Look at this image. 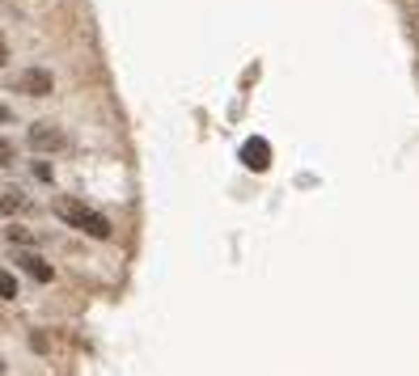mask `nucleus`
Instances as JSON below:
<instances>
[{
    "mask_svg": "<svg viewBox=\"0 0 419 376\" xmlns=\"http://www.w3.org/2000/svg\"><path fill=\"white\" fill-rule=\"evenodd\" d=\"M9 165H13V144L0 140V170H9Z\"/></svg>",
    "mask_w": 419,
    "mask_h": 376,
    "instance_id": "6e6552de",
    "label": "nucleus"
},
{
    "mask_svg": "<svg viewBox=\"0 0 419 376\" xmlns=\"http://www.w3.org/2000/svg\"><path fill=\"white\" fill-rule=\"evenodd\" d=\"M13 89L26 93V97H51V93H56V76H51L47 68H26V72L13 81Z\"/></svg>",
    "mask_w": 419,
    "mask_h": 376,
    "instance_id": "7ed1b4c3",
    "label": "nucleus"
},
{
    "mask_svg": "<svg viewBox=\"0 0 419 376\" xmlns=\"http://www.w3.org/2000/svg\"><path fill=\"white\" fill-rule=\"evenodd\" d=\"M26 203H30V199H26L22 190H0V216H17Z\"/></svg>",
    "mask_w": 419,
    "mask_h": 376,
    "instance_id": "423d86ee",
    "label": "nucleus"
},
{
    "mask_svg": "<svg viewBox=\"0 0 419 376\" xmlns=\"http://www.w3.org/2000/svg\"><path fill=\"white\" fill-rule=\"evenodd\" d=\"M13 115H9V106H0V123H9Z\"/></svg>",
    "mask_w": 419,
    "mask_h": 376,
    "instance_id": "9b49d317",
    "label": "nucleus"
},
{
    "mask_svg": "<svg viewBox=\"0 0 419 376\" xmlns=\"http://www.w3.org/2000/svg\"><path fill=\"white\" fill-rule=\"evenodd\" d=\"M17 262H22V271H26L34 284H51V279H56V271H51L38 254H17Z\"/></svg>",
    "mask_w": 419,
    "mask_h": 376,
    "instance_id": "39448f33",
    "label": "nucleus"
},
{
    "mask_svg": "<svg viewBox=\"0 0 419 376\" xmlns=\"http://www.w3.org/2000/svg\"><path fill=\"white\" fill-rule=\"evenodd\" d=\"M26 144H30L34 152H64V148H68V136H64L56 123H34V127L26 131Z\"/></svg>",
    "mask_w": 419,
    "mask_h": 376,
    "instance_id": "f03ea898",
    "label": "nucleus"
},
{
    "mask_svg": "<svg viewBox=\"0 0 419 376\" xmlns=\"http://www.w3.org/2000/svg\"><path fill=\"white\" fill-rule=\"evenodd\" d=\"M242 165L254 170V174H263V170L271 165V144H267L263 136H250V140L242 144Z\"/></svg>",
    "mask_w": 419,
    "mask_h": 376,
    "instance_id": "20e7f679",
    "label": "nucleus"
},
{
    "mask_svg": "<svg viewBox=\"0 0 419 376\" xmlns=\"http://www.w3.org/2000/svg\"><path fill=\"white\" fill-rule=\"evenodd\" d=\"M5 56H9V51H5V42H0V64H5Z\"/></svg>",
    "mask_w": 419,
    "mask_h": 376,
    "instance_id": "f8f14e48",
    "label": "nucleus"
},
{
    "mask_svg": "<svg viewBox=\"0 0 419 376\" xmlns=\"http://www.w3.org/2000/svg\"><path fill=\"white\" fill-rule=\"evenodd\" d=\"M34 178H38V182H51V165H42V161H38V165H34Z\"/></svg>",
    "mask_w": 419,
    "mask_h": 376,
    "instance_id": "9d476101",
    "label": "nucleus"
},
{
    "mask_svg": "<svg viewBox=\"0 0 419 376\" xmlns=\"http://www.w3.org/2000/svg\"><path fill=\"white\" fill-rule=\"evenodd\" d=\"M51 211L68 224V229H81L85 237H97V241H106L115 229H111V220L102 216V211H93V207H85V203H77V199H56L51 203Z\"/></svg>",
    "mask_w": 419,
    "mask_h": 376,
    "instance_id": "f257e3e1",
    "label": "nucleus"
},
{
    "mask_svg": "<svg viewBox=\"0 0 419 376\" xmlns=\"http://www.w3.org/2000/svg\"><path fill=\"white\" fill-rule=\"evenodd\" d=\"M9 241H17V245H26V241H34V237H30V229H22V224H13V229H9Z\"/></svg>",
    "mask_w": 419,
    "mask_h": 376,
    "instance_id": "1a4fd4ad",
    "label": "nucleus"
},
{
    "mask_svg": "<svg viewBox=\"0 0 419 376\" xmlns=\"http://www.w3.org/2000/svg\"><path fill=\"white\" fill-rule=\"evenodd\" d=\"M0 300H17V279L9 271H0Z\"/></svg>",
    "mask_w": 419,
    "mask_h": 376,
    "instance_id": "0eeeda50",
    "label": "nucleus"
}]
</instances>
